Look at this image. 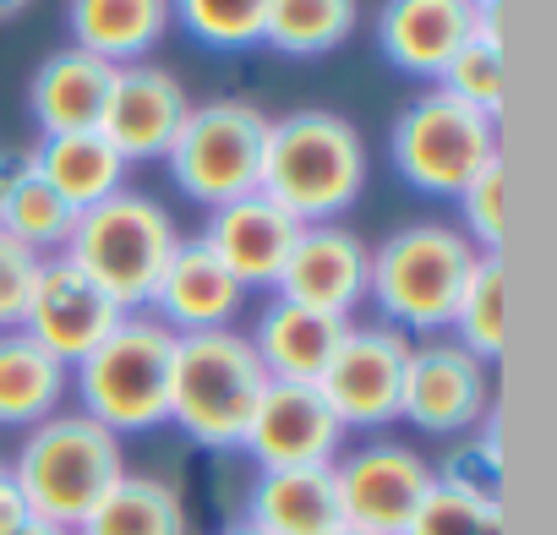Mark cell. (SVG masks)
Returning a JSON list of instances; mask_svg holds the SVG:
<instances>
[{"label":"cell","instance_id":"6da1fadb","mask_svg":"<svg viewBox=\"0 0 557 535\" xmlns=\"http://www.w3.org/2000/svg\"><path fill=\"white\" fill-rule=\"evenodd\" d=\"M257 191L296 224H339L367 191V142L339 110H290L268 121Z\"/></svg>","mask_w":557,"mask_h":535},{"label":"cell","instance_id":"7a4b0ae2","mask_svg":"<svg viewBox=\"0 0 557 535\" xmlns=\"http://www.w3.org/2000/svg\"><path fill=\"white\" fill-rule=\"evenodd\" d=\"M7 475L17 481L34 519L77 535L94 502L126 475V453H121V437L104 432L94 415L55 410L50 421L23 432V448L7 464Z\"/></svg>","mask_w":557,"mask_h":535},{"label":"cell","instance_id":"3957f363","mask_svg":"<svg viewBox=\"0 0 557 535\" xmlns=\"http://www.w3.org/2000/svg\"><path fill=\"white\" fill-rule=\"evenodd\" d=\"M475 257L481 251L465 240L459 224H437V219L405 224L383 246H372L367 301H377L388 328L437 339L459 307V290L470 279Z\"/></svg>","mask_w":557,"mask_h":535},{"label":"cell","instance_id":"277c9868","mask_svg":"<svg viewBox=\"0 0 557 535\" xmlns=\"http://www.w3.org/2000/svg\"><path fill=\"white\" fill-rule=\"evenodd\" d=\"M268 388V372L240 328L175 334L170 372V426L208 453H240L246 421Z\"/></svg>","mask_w":557,"mask_h":535},{"label":"cell","instance_id":"5b68a950","mask_svg":"<svg viewBox=\"0 0 557 535\" xmlns=\"http://www.w3.org/2000/svg\"><path fill=\"white\" fill-rule=\"evenodd\" d=\"M175 246H181V229H175L170 208L148 191L121 186L115 197L77 213L61 257L77 262L121 312H143L164 274V262L175 257Z\"/></svg>","mask_w":557,"mask_h":535},{"label":"cell","instance_id":"8992f818","mask_svg":"<svg viewBox=\"0 0 557 535\" xmlns=\"http://www.w3.org/2000/svg\"><path fill=\"white\" fill-rule=\"evenodd\" d=\"M170 372H175V334L148 318L126 312L115 334L72 366L77 410L94 415L115 437L170 426Z\"/></svg>","mask_w":557,"mask_h":535},{"label":"cell","instance_id":"52a82bcc","mask_svg":"<svg viewBox=\"0 0 557 535\" xmlns=\"http://www.w3.org/2000/svg\"><path fill=\"white\" fill-rule=\"evenodd\" d=\"M388 153H394V170L416 191L459 197L465 181L503 153V132L475 104H465L443 88H426L421 99H410L399 110V121L388 132Z\"/></svg>","mask_w":557,"mask_h":535},{"label":"cell","instance_id":"ba28073f","mask_svg":"<svg viewBox=\"0 0 557 535\" xmlns=\"http://www.w3.org/2000/svg\"><path fill=\"white\" fill-rule=\"evenodd\" d=\"M262 142H268V115L251 99H208L186 110V126L175 132L164 164L191 202L224 208L257 191Z\"/></svg>","mask_w":557,"mask_h":535},{"label":"cell","instance_id":"9c48e42d","mask_svg":"<svg viewBox=\"0 0 557 535\" xmlns=\"http://www.w3.org/2000/svg\"><path fill=\"white\" fill-rule=\"evenodd\" d=\"M410 334L388 323H350L329 372L318 377V394L339 415L345 432H383L399 421L405 399V361H410Z\"/></svg>","mask_w":557,"mask_h":535},{"label":"cell","instance_id":"30bf717a","mask_svg":"<svg viewBox=\"0 0 557 535\" xmlns=\"http://www.w3.org/2000/svg\"><path fill=\"white\" fill-rule=\"evenodd\" d=\"M437 486L432 459L410 443H361L334 459V492H339V519L361 535H405L426 492Z\"/></svg>","mask_w":557,"mask_h":535},{"label":"cell","instance_id":"8fae6325","mask_svg":"<svg viewBox=\"0 0 557 535\" xmlns=\"http://www.w3.org/2000/svg\"><path fill=\"white\" fill-rule=\"evenodd\" d=\"M497 410L492 366L475 361L454 339H416L405 361V399L399 421H410L426 437H470Z\"/></svg>","mask_w":557,"mask_h":535},{"label":"cell","instance_id":"7c38bea8","mask_svg":"<svg viewBox=\"0 0 557 535\" xmlns=\"http://www.w3.org/2000/svg\"><path fill=\"white\" fill-rule=\"evenodd\" d=\"M345 437L350 432L339 426L318 383H268L246 421L240 453L257 470H329L345 453Z\"/></svg>","mask_w":557,"mask_h":535},{"label":"cell","instance_id":"4fadbf2b","mask_svg":"<svg viewBox=\"0 0 557 535\" xmlns=\"http://www.w3.org/2000/svg\"><path fill=\"white\" fill-rule=\"evenodd\" d=\"M126 312L83 274L77 262H66L61 251L55 257H39V274H34V290H28V307H23V334L34 345H45L55 361L77 366L83 356H94L115 323Z\"/></svg>","mask_w":557,"mask_h":535},{"label":"cell","instance_id":"5bb4252c","mask_svg":"<svg viewBox=\"0 0 557 535\" xmlns=\"http://www.w3.org/2000/svg\"><path fill=\"white\" fill-rule=\"evenodd\" d=\"M186 110H191V99H186L175 72H164L153 61H132V66H115L94 132L126 164H143V159H164L170 153L175 132L186 126Z\"/></svg>","mask_w":557,"mask_h":535},{"label":"cell","instance_id":"9a60e30c","mask_svg":"<svg viewBox=\"0 0 557 535\" xmlns=\"http://www.w3.org/2000/svg\"><path fill=\"white\" fill-rule=\"evenodd\" d=\"M367 268H372V246L356 229H345V224H301L273 296L350 323V312L367 301Z\"/></svg>","mask_w":557,"mask_h":535},{"label":"cell","instance_id":"2e32d148","mask_svg":"<svg viewBox=\"0 0 557 535\" xmlns=\"http://www.w3.org/2000/svg\"><path fill=\"white\" fill-rule=\"evenodd\" d=\"M296 235H301V224L273 197L246 191V197H235L224 208H208V224H202L197 240L230 268V274L246 285V296H251V290H273L278 285Z\"/></svg>","mask_w":557,"mask_h":535},{"label":"cell","instance_id":"e0dca14e","mask_svg":"<svg viewBox=\"0 0 557 535\" xmlns=\"http://www.w3.org/2000/svg\"><path fill=\"white\" fill-rule=\"evenodd\" d=\"M148 318H159L170 334H213V328H235V318L246 312V285L230 268L202 246V240H181L175 257L164 262V274L143 307Z\"/></svg>","mask_w":557,"mask_h":535},{"label":"cell","instance_id":"ac0fdd59","mask_svg":"<svg viewBox=\"0 0 557 535\" xmlns=\"http://www.w3.org/2000/svg\"><path fill=\"white\" fill-rule=\"evenodd\" d=\"M481 12L470 0H383L377 12V50L405 77L437 83L454 50L475 34Z\"/></svg>","mask_w":557,"mask_h":535},{"label":"cell","instance_id":"d6986e66","mask_svg":"<svg viewBox=\"0 0 557 535\" xmlns=\"http://www.w3.org/2000/svg\"><path fill=\"white\" fill-rule=\"evenodd\" d=\"M345 318H329V312H312V307H296V301H268L251 323V350L268 372V383H318L345 339Z\"/></svg>","mask_w":557,"mask_h":535},{"label":"cell","instance_id":"ffe728a7","mask_svg":"<svg viewBox=\"0 0 557 535\" xmlns=\"http://www.w3.org/2000/svg\"><path fill=\"white\" fill-rule=\"evenodd\" d=\"M110 77H115V66L88 55V50H77V45L50 50L34 66V83H28V110H34L39 132L45 137L94 132L99 110H104V94H110Z\"/></svg>","mask_w":557,"mask_h":535},{"label":"cell","instance_id":"44dd1931","mask_svg":"<svg viewBox=\"0 0 557 535\" xmlns=\"http://www.w3.org/2000/svg\"><path fill=\"white\" fill-rule=\"evenodd\" d=\"M246 524H257L262 535H334L345 524L334 464L329 470H257L246 486Z\"/></svg>","mask_w":557,"mask_h":535},{"label":"cell","instance_id":"7402d4cb","mask_svg":"<svg viewBox=\"0 0 557 535\" xmlns=\"http://www.w3.org/2000/svg\"><path fill=\"white\" fill-rule=\"evenodd\" d=\"M66 28L77 50L110 66H132L159 50L175 17H170V0H66Z\"/></svg>","mask_w":557,"mask_h":535},{"label":"cell","instance_id":"603a6c76","mask_svg":"<svg viewBox=\"0 0 557 535\" xmlns=\"http://www.w3.org/2000/svg\"><path fill=\"white\" fill-rule=\"evenodd\" d=\"M72 394V366L34 345L23 328L0 334V426H39Z\"/></svg>","mask_w":557,"mask_h":535},{"label":"cell","instance_id":"cb8c5ba5","mask_svg":"<svg viewBox=\"0 0 557 535\" xmlns=\"http://www.w3.org/2000/svg\"><path fill=\"white\" fill-rule=\"evenodd\" d=\"M39 175L45 186L66 202V208H94L104 197H115L126 186V159L99 137V132H66V137H45L39 148Z\"/></svg>","mask_w":557,"mask_h":535},{"label":"cell","instance_id":"d4e9b609","mask_svg":"<svg viewBox=\"0 0 557 535\" xmlns=\"http://www.w3.org/2000/svg\"><path fill=\"white\" fill-rule=\"evenodd\" d=\"M77 535H191V513L170 481L126 470L77 524Z\"/></svg>","mask_w":557,"mask_h":535},{"label":"cell","instance_id":"484cf974","mask_svg":"<svg viewBox=\"0 0 557 535\" xmlns=\"http://www.w3.org/2000/svg\"><path fill=\"white\" fill-rule=\"evenodd\" d=\"M448 328H454V345H465L475 361H486V366L503 361V350H508V268H503V251L475 257Z\"/></svg>","mask_w":557,"mask_h":535},{"label":"cell","instance_id":"4316f807","mask_svg":"<svg viewBox=\"0 0 557 535\" xmlns=\"http://www.w3.org/2000/svg\"><path fill=\"white\" fill-rule=\"evenodd\" d=\"M361 23V0H268L262 45L278 55H329Z\"/></svg>","mask_w":557,"mask_h":535},{"label":"cell","instance_id":"83f0119b","mask_svg":"<svg viewBox=\"0 0 557 535\" xmlns=\"http://www.w3.org/2000/svg\"><path fill=\"white\" fill-rule=\"evenodd\" d=\"M437 88L454 94V99H465V104H475V110L492 115V121L503 115V99H508V61H503V23H497V12H481L475 34L454 50V61L443 66Z\"/></svg>","mask_w":557,"mask_h":535},{"label":"cell","instance_id":"f1b7e54d","mask_svg":"<svg viewBox=\"0 0 557 535\" xmlns=\"http://www.w3.org/2000/svg\"><path fill=\"white\" fill-rule=\"evenodd\" d=\"M72 224H77V208H66V202L45 186L39 170H34L7 202H0V229H7L17 246H28L34 257H55V251L66 246Z\"/></svg>","mask_w":557,"mask_h":535},{"label":"cell","instance_id":"f546056e","mask_svg":"<svg viewBox=\"0 0 557 535\" xmlns=\"http://www.w3.org/2000/svg\"><path fill=\"white\" fill-rule=\"evenodd\" d=\"M432 475H437V486H448V492H465V497H475V502L503 508V432H497V410H492L470 437H459V443L432 464Z\"/></svg>","mask_w":557,"mask_h":535},{"label":"cell","instance_id":"4dcf8cb0","mask_svg":"<svg viewBox=\"0 0 557 535\" xmlns=\"http://www.w3.org/2000/svg\"><path fill=\"white\" fill-rule=\"evenodd\" d=\"M170 17L208 50H251L262 45L268 0H170Z\"/></svg>","mask_w":557,"mask_h":535},{"label":"cell","instance_id":"1f68e13d","mask_svg":"<svg viewBox=\"0 0 557 535\" xmlns=\"http://www.w3.org/2000/svg\"><path fill=\"white\" fill-rule=\"evenodd\" d=\"M454 202H459V219H465L459 224L465 240L475 251H503V235H508V164H503V153L492 164H481Z\"/></svg>","mask_w":557,"mask_h":535},{"label":"cell","instance_id":"d6a6232c","mask_svg":"<svg viewBox=\"0 0 557 535\" xmlns=\"http://www.w3.org/2000/svg\"><path fill=\"white\" fill-rule=\"evenodd\" d=\"M508 513L492 508V502H475L465 492H448V486H432L426 502L416 508V519L405 524V535H486L497 530Z\"/></svg>","mask_w":557,"mask_h":535},{"label":"cell","instance_id":"836d02e7","mask_svg":"<svg viewBox=\"0 0 557 535\" xmlns=\"http://www.w3.org/2000/svg\"><path fill=\"white\" fill-rule=\"evenodd\" d=\"M34 274H39V257L0 229V334L23 328V307H28Z\"/></svg>","mask_w":557,"mask_h":535},{"label":"cell","instance_id":"e575fe53","mask_svg":"<svg viewBox=\"0 0 557 535\" xmlns=\"http://www.w3.org/2000/svg\"><path fill=\"white\" fill-rule=\"evenodd\" d=\"M34 170H39V153L34 148H0V202H7Z\"/></svg>","mask_w":557,"mask_h":535},{"label":"cell","instance_id":"d590c367","mask_svg":"<svg viewBox=\"0 0 557 535\" xmlns=\"http://www.w3.org/2000/svg\"><path fill=\"white\" fill-rule=\"evenodd\" d=\"M28 519H34V513H28V502H23L17 481L7 475V464H0V535L17 530V524H28Z\"/></svg>","mask_w":557,"mask_h":535},{"label":"cell","instance_id":"8d00e7d4","mask_svg":"<svg viewBox=\"0 0 557 535\" xmlns=\"http://www.w3.org/2000/svg\"><path fill=\"white\" fill-rule=\"evenodd\" d=\"M7 535H66V530H55V524H45V519H28V524H17V530H7Z\"/></svg>","mask_w":557,"mask_h":535},{"label":"cell","instance_id":"74e56055","mask_svg":"<svg viewBox=\"0 0 557 535\" xmlns=\"http://www.w3.org/2000/svg\"><path fill=\"white\" fill-rule=\"evenodd\" d=\"M34 7V0H0V23H12L17 12H28Z\"/></svg>","mask_w":557,"mask_h":535},{"label":"cell","instance_id":"f35d334b","mask_svg":"<svg viewBox=\"0 0 557 535\" xmlns=\"http://www.w3.org/2000/svg\"><path fill=\"white\" fill-rule=\"evenodd\" d=\"M219 535H262V530H257V524H246V519H235V524H224Z\"/></svg>","mask_w":557,"mask_h":535},{"label":"cell","instance_id":"ab89813d","mask_svg":"<svg viewBox=\"0 0 557 535\" xmlns=\"http://www.w3.org/2000/svg\"><path fill=\"white\" fill-rule=\"evenodd\" d=\"M470 7H475V12H497V7H503V0H470Z\"/></svg>","mask_w":557,"mask_h":535},{"label":"cell","instance_id":"60d3db41","mask_svg":"<svg viewBox=\"0 0 557 535\" xmlns=\"http://www.w3.org/2000/svg\"><path fill=\"white\" fill-rule=\"evenodd\" d=\"M486 535H508V519H503V524H497V530H486Z\"/></svg>","mask_w":557,"mask_h":535},{"label":"cell","instance_id":"b9f144b4","mask_svg":"<svg viewBox=\"0 0 557 535\" xmlns=\"http://www.w3.org/2000/svg\"><path fill=\"white\" fill-rule=\"evenodd\" d=\"M334 535H361V530H350V524H339V530H334Z\"/></svg>","mask_w":557,"mask_h":535}]
</instances>
